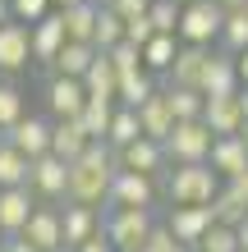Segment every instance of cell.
I'll return each instance as SVG.
<instances>
[{"label":"cell","instance_id":"1","mask_svg":"<svg viewBox=\"0 0 248 252\" xmlns=\"http://www.w3.org/2000/svg\"><path fill=\"white\" fill-rule=\"evenodd\" d=\"M120 170L115 160V147L110 142H92L78 160H69V202H83V206H101L106 211V197H110V179Z\"/></svg>","mask_w":248,"mask_h":252},{"label":"cell","instance_id":"2","mask_svg":"<svg viewBox=\"0 0 248 252\" xmlns=\"http://www.w3.org/2000/svg\"><path fill=\"white\" fill-rule=\"evenodd\" d=\"M221 174L212 170V160H188V165L166 170V197L170 206H212L221 192Z\"/></svg>","mask_w":248,"mask_h":252},{"label":"cell","instance_id":"3","mask_svg":"<svg viewBox=\"0 0 248 252\" xmlns=\"http://www.w3.org/2000/svg\"><path fill=\"white\" fill-rule=\"evenodd\" d=\"M152 229H156V220L142 206H106L101 211V234L115 243V252H142Z\"/></svg>","mask_w":248,"mask_h":252},{"label":"cell","instance_id":"4","mask_svg":"<svg viewBox=\"0 0 248 252\" xmlns=\"http://www.w3.org/2000/svg\"><path fill=\"white\" fill-rule=\"evenodd\" d=\"M221 23H225V9L216 0H188L179 9V41H188V46H216L221 41Z\"/></svg>","mask_w":248,"mask_h":252},{"label":"cell","instance_id":"5","mask_svg":"<svg viewBox=\"0 0 248 252\" xmlns=\"http://www.w3.org/2000/svg\"><path fill=\"white\" fill-rule=\"evenodd\" d=\"M216 133L207 128V120H175L170 138H166V156L170 165H188V160H207L212 156Z\"/></svg>","mask_w":248,"mask_h":252},{"label":"cell","instance_id":"6","mask_svg":"<svg viewBox=\"0 0 248 252\" xmlns=\"http://www.w3.org/2000/svg\"><path fill=\"white\" fill-rule=\"evenodd\" d=\"M28 188L37 192V202H69V160L65 156H37L33 174H28Z\"/></svg>","mask_w":248,"mask_h":252},{"label":"cell","instance_id":"7","mask_svg":"<svg viewBox=\"0 0 248 252\" xmlns=\"http://www.w3.org/2000/svg\"><path fill=\"white\" fill-rule=\"evenodd\" d=\"M156 192H161L156 174H142V170H115L106 206H142V211H152V206H156Z\"/></svg>","mask_w":248,"mask_h":252},{"label":"cell","instance_id":"8","mask_svg":"<svg viewBox=\"0 0 248 252\" xmlns=\"http://www.w3.org/2000/svg\"><path fill=\"white\" fill-rule=\"evenodd\" d=\"M23 239L33 243L37 252L65 248V220H60V206H55V202H37V211L28 216V225H23Z\"/></svg>","mask_w":248,"mask_h":252},{"label":"cell","instance_id":"9","mask_svg":"<svg viewBox=\"0 0 248 252\" xmlns=\"http://www.w3.org/2000/svg\"><path fill=\"white\" fill-rule=\"evenodd\" d=\"M33 64V23H0V73H19Z\"/></svg>","mask_w":248,"mask_h":252},{"label":"cell","instance_id":"10","mask_svg":"<svg viewBox=\"0 0 248 252\" xmlns=\"http://www.w3.org/2000/svg\"><path fill=\"white\" fill-rule=\"evenodd\" d=\"M115 160H120V170H142V174H156V179L170 170L166 142L147 138V133H142V138H134L129 147H120V152H115Z\"/></svg>","mask_w":248,"mask_h":252},{"label":"cell","instance_id":"11","mask_svg":"<svg viewBox=\"0 0 248 252\" xmlns=\"http://www.w3.org/2000/svg\"><path fill=\"white\" fill-rule=\"evenodd\" d=\"M83 106H87L83 78H60V73H51V83H46V115L51 120H78Z\"/></svg>","mask_w":248,"mask_h":252},{"label":"cell","instance_id":"12","mask_svg":"<svg viewBox=\"0 0 248 252\" xmlns=\"http://www.w3.org/2000/svg\"><path fill=\"white\" fill-rule=\"evenodd\" d=\"M212 225H216V211H212V206H170V216H166V229H170L188 252L198 248V239H202Z\"/></svg>","mask_w":248,"mask_h":252},{"label":"cell","instance_id":"13","mask_svg":"<svg viewBox=\"0 0 248 252\" xmlns=\"http://www.w3.org/2000/svg\"><path fill=\"white\" fill-rule=\"evenodd\" d=\"M60 220H65V248H78V243H87V239L101 234V206L65 202L60 206Z\"/></svg>","mask_w":248,"mask_h":252},{"label":"cell","instance_id":"14","mask_svg":"<svg viewBox=\"0 0 248 252\" xmlns=\"http://www.w3.org/2000/svg\"><path fill=\"white\" fill-rule=\"evenodd\" d=\"M33 211H37V192L28 184L23 188H0V229H5V239L9 234H23Z\"/></svg>","mask_w":248,"mask_h":252},{"label":"cell","instance_id":"15","mask_svg":"<svg viewBox=\"0 0 248 252\" xmlns=\"http://www.w3.org/2000/svg\"><path fill=\"white\" fill-rule=\"evenodd\" d=\"M198 92L202 96H235L239 92V69H235V55H230V51H212Z\"/></svg>","mask_w":248,"mask_h":252},{"label":"cell","instance_id":"16","mask_svg":"<svg viewBox=\"0 0 248 252\" xmlns=\"http://www.w3.org/2000/svg\"><path fill=\"white\" fill-rule=\"evenodd\" d=\"M5 133H9V142L19 147L28 160H37V156L51 152V120H41V115H23V120L14 128H5Z\"/></svg>","mask_w":248,"mask_h":252},{"label":"cell","instance_id":"17","mask_svg":"<svg viewBox=\"0 0 248 252\" xmlns=\"http://www.w3.org/2000/svg\"><path fill=\"white\" fill-rule=\"evenodd\" d=\"M202 120H207V128L216 133V138H235V133H244V106H239V92L235 96H207V110H202Z\"/></svg>","mask_w":248,"mask_h":252},{"label":"cell","instance_id":"18","mask_svg":"<svg viewBox=\"0 0 248 252\" xmlns=\"http://www.w3.org/2000/svg\"><path fill=\"white\" fill-rule=\"evenodd\" d=\"M207 60H212V46H188L179 41V55H175V64L161 83H175V87H198L202 73H207Z\"/></svg>","mask_w":248,"mask_h":252},{"label":"cell","instance_id":"19","mask_svg":"<svg viewBox=\"0 0 248 252\" xmlns=\"http://www.w3.org/2000/svg\"><path fill=\"white\" fill-rule=\"evenodd\" d=\"M207 160H212V170L230 184V179H239V174L248 170V142L239 138V133H235V138H216Z\"/></svg>","mask_w":248,"mask_h":252},{"label":"cell","instance_id":"20","mask_svg":"<svg viewBox=\"0 0 248 252\" xmlns=\"http://www.w3.org/2000/svg\"><path fill=\"white\" fill-rule=\"evenodd\" d=\"M65 23H60V9H51L41 23H33V64H51L65 46Z\"/></svg>","mask_w":248,"mask_h":252},{"label":"cell","instance_id":"21","mask_svg":"<svg viewBox=\"0 0 248 252\" xmlns=\"http://www.w3.org/2000/svg\"><path fill=\"white\" fill-rule=\"evenodd\" d=\"M87 147H92V138H87V128L78 120H51V152L65 156V160H78Z\"/></svg>","mask_w":248,"mask_h":252},{"label":"cell","instance_id":"22","mask_svg":"<svg viewBox=\"0 0 248 252\" xmlns=\"http://www.w3.org/2000/svg\"><path fill=\"white\" fill-rule=\"evenodd\" d=\"M92 60H97L92 41H65L60 55L51 60V73H60V78H83V73L92 69Z\"/></svg>","mask_w":248,"mask_h":252},{"label":"cell","instance_id":"23","mask_svg":"<svg viewBox=\"0 0 248 252\" xmlns=\"http://www.w3.org/2000/svg\"><path fill=\"white\" fill-rule=\"evenodd\" d=\"M138 124H142V133H147V138H156V142H166V138H170V128H175V110H170V101H166V87L147 101V106H138Z\"/></svg>","mask_w":248,"mask_h":252},{"label":"cell","instance_id":"24","mask_svg":"<svg viewBox=\"0 0 248 252\" xmlns=\"http://www.w3.org/2000/svg\"><path fill=\"white\" fill-rule=\"evenodd\" d=\"M97 14H101V5H97V0H78V5L60 9L65 37H69V41H92V32H97Z\"/></svg>","mask_w":248,"mask_h":252},{"label":"cell","instance_id":"25","mask_svg":"<svg viewBox=\"0 0 248 252\" xmlns=\"http://www.w3.org/2000/svg\"><path fill=\"white\" fill-rule=\"evenodd\" d=\"M83 87H87V96H115V101H120V69L110 64L106 51H97L92 69L83 73Z\"/></svg>","mask_w":248,"mask_h":252},{"label":"cell","instance_id":"26","mask_svg":"<svg viewBox=\"0 0 248 252\" xmlns=\"http://www.w3.org/2000/svg\"><path fill=\"white\" fill-rule=\"evenodd\" d=\"M156 92H161V83H156V73H147V69L120 73V106L138 110V106H147V101H152Z\"/></svg>","mask_w":248,"mask_h":252},{"label":"cell","instance_id":"27","mask_svg":"<svg viewBox=\"0 0 248 252\" xmlns=\"http://www.w3.org/2000/svg\"><path fill=\"white\" fill-rule=\"evenodd\" d=\"M175 55H179V37L175 32H156L147 46H142V69L156 73V78H166L170 64H175Z\"/></svg>","mask_w":248,"mask_h":252},{"label":"cell","instance_id":"28","mask_svg":"<svg viewBox=\"0 0 248 252\" xmlns=\"http://www.w3.org/2000/svg\"><path fill=\"white\" fill-rule=\"evenodd\" d=\"M115 106H120L115 96H87L78 124L87 128V138H92V142H106V128H110V120H115Z\"/></svg>","mask_w":248,"mask_h":252},{"label":"cell","instance_id":"29","mask_svg":"<svg viewBox=\"0 0 248 252\" xmlns=\"http://www.w3.org/2000/svg\"><path fill=\"white\" fill-rule=\"evenodd\" d=\"M28 174H33V160H28L5 133V142H0V188H23Z\"/></svg>","mask_w":248,"mask_h":252},{"label":"cell","instance_id":"30","mask_svg":"<svg viewBox=\"0 0 248 252\" xmlns=\"http://www.w3.org/2000/svg\"><path fill=\"white\" fill-rule=\"evenodd\" d=\"M166 87V101L175 110V120H202V110H207V96L198 92V87H175V83H161Z\"/></svg>","mask_w":248,"mask_h":252},{"label":"cell","instance_id":"31","mask_svg":"<svg viewBox=\"0 0 248 252\" xmlns=\"http://www.w3.org/2000/svg\"><path fill=\"white\" fill-rule=\"evenodd\" d=\"M216 46H221V51H230V55L248 51V5H244V9H225L221 41H216Z\"/></svg>","mask_w":248,"mask_h":252},{"label":"cell","instance_id":"32","mask_svg":"<svg viewBox=\"0 0 248 252\" xmlns=\"http://www.w3.org/2000/svg\"><path fill=\"white\" fill-rule=\"evenodd\" d=\"M212 211L221 225H239V220L248 216V197L235 188V184H221V192H216V202H212Z\"/></svg>","mask_w":248,"mask_h":252},{"label":"cell","instance_id":"33","mask_svg":"<svg viewBox=\"0 0 248 252\" xmlns=\"http://www.w3.org/2000/svg\"><path fill=\"white\" fill-rule=\"evenodd\" d=\"M134 138H142V124H138V110H129V106H115V120L106 128V142L120 152V147H129Z\"/></svg>","mask_w":248,"mask_h":252},{"label":"cell","instance_id":"34","mask_svg":"<svg viewBox=\"0 0 248 252\" xmlns=\"http://www.w3.org/2000/svg\"><path fill=\"white\" fill-rule=\"evenodd\" d=\"M23 115H28L23 87H19V83H9V78H0V128H14Z\"/></svg>","mask_w":248,"mask_h":252},{"label":"cell","instance_id":"35","mask_svg":"<svg viewBox=\"0 0 248 252\" xmlns=\"http://www.w3.org/2000/svg\"><path fill=\"white\" fill-rule=\"evenodd\" d=\"M120 41H124V19H120L110 5H101V14H97V32H92V46H97V51H110V46H120Z\"/></svg>","mask_w":248,"mask_h":252},{"label":"cell","instance_id":"36","mask_svg":"<svg viewBox=\"0 0 248 252\" xmlns=\"http://www.w3.org/2000/svg\"><path fill=\"white\" fill-rule=\"evenodd\" d=\"M193 252H239V234H235V225H221V220H216V225L198 239Z\"/></svg>","mask_w":248,"mask_h":252},{"label":"cell","instance_id":"37","mask_svg":"<svg viewBox=\"0 0 248 252\" xmlns=\"http://www.w3.org/2000/svg\"><path fill=\"white\" fill-rule=\"evenodd\" d=\"M179 0H152V23H156V32H175V37H179Z\"/></svg>","mask_w":248,"mask_h":252},{"label":"cell","instance_id":"38","mask_svg":"<svg viewBox=\"0 0 248 252\" xmlns=\"http://www.w3.org/2000/svg\"><path fill=\"white\" fill-rule=\"evenodd\" d=\"M156 37V23H152V14H138V19H124V41L129 46H147V41Z\"/></svg>","mask_w":248,"mask_h":252},{"label":"cell","instance_id":"39","mask_svg":"<svg viewBox=\"0 0 248 252\" xmlns=\"http://www.w3.org/2000/svg\"><path fill=\"white\" fill-rule=\"evenodd\" d=\"M51 9H55L51 0H9V14H14L19 23H41Z\"/></svg>","mask_w":248,"mask_h":252},{"label":"cell","instance_id":"40","mask_svg":"<svg viewBox=\"0 0 248 252\" xmlns=\"http://www.w3.org/2000/svg\"><path fill=\"white\" fill-rule=\"evenodd\" d=\"M106 55H110V64L120 69V73H134V69H142V51H138V46H129V41H120V46H110Z\"/></svg>","mask_w":248,"mask_h":252},{"label":"cell","instance_id":"41","mask_svg":"<svg viewBox=\"0 0 248 252\" xmlns=\"http://www.w3.org/2000/svg\"><path fill=\"white\" fill-rule=\"evenodd\" d=\"M142 252H188V248H184L179 239H175V234H170L166 225H156V229H152V239L142 243Z\"/></svg>","mask_w":248,"mask_h":252},{"label":"cell","instance_id":"42","mask_svg":"<svg viewBox=\"0 0 248 252\" xmlns=\"http://www.w3.org/2000/svg\"><path fill=\"white\" fill-rule=\"evenodd\" d=\"M110 9L120 14V19H138V14L152 9V0H110Z\"/></svg>","mask_w":248,"mask_h":252},{"label":"cell","instance_id":"43","mask_svg":"<svg viewBox=\"0 0 248 252\" xmlns=\"http://www.w3.org/2000/svg\"><path fill=\"white\" fill-rule=\"evenodd\" d=\"M74 252H115V243L106 239V234H97V239H87V243H78Z\"/></svg>","mask_w":248,"mask_h":252},{"label":"cell","instance_id":"44","mask_svg":"<svg viewBox=\"0 0 248 252\" xmlns=\"http://www.w3.org/2000/svg\"><path fill=\"white\" fill-rule=\"evenodd\" d=\"M0 252H37V248L28 243L23 234H9V239H5V248H0Z\"/></svg>","mask_w":248,"mask_h":252},{"label":"cell","instance_id":"45","mask_svg":"<svg viewBox=\"0 0 248 252\" xmlns=\"http://www.w3.org/2000/svg\"><path fill=\"white\" fill-rule=\"evenodd\" d=\"M235 69H239V87H248V51L235 55Z\"/></svg>","mask_w":248,"mask_h":252},{"label":"cell","instance_id":"46","mask_svg":"<svg viewBox=\"0 0 248 252\" xmlns=\"http://www.w3.org/2000/svg\"><path fill=\"white\" fill-rule=\"evenodd\" d=\"M235 234H239V252H248V216L235 225Z\"/></svg>","mask_w":248,"mask_h":252},{"label":"cell","instance_id":"47","mask_svg":"<svg viewBox=\"0 0 248 252\" xmlns=\"http://www.w3.org/2000/svg\"><path fill=\"white\" fill-rule=\"evenodd\" d=\"M230 184H235V188H239V192H244V197H248V170H244V174H239V179H230Z\"/></svg>","mask_w":248,"mask_h":252},{"label":"cell","instance_id":"48","mask_svg":"<svg viewBox=\"0 0 248 252\" xmlns=\"http://www.w3.org/2000/svg\"><path fill=\"white\" fill-rule=\"evenodd\" d=\"M216 5H221V9H244L248 0H216Z\"/></svg>","mask_w":248,"mask_h":252},{"label":"cell","instance_id":"49","mask_svg":"<svg viewBox=\"0 0 248 252\" xmlns=\"http://www.w3.org/2000/svg\"><path fill=\"white\" fill-rule=\"evenodd\" d=\"M14 14H9V0H0V23H9Z\"/></svg>","mask_w":248,"mask_h":252},{"label":"cell","instance_id":"50","mask_svg":"<svg viewBox=\"0 0 248 252\" xmlns=\"http://www.w3.org/2000/svg\"><path fill=\"white\" fill-rule=\"evenodd\" d=\"M239 106H244V115H248V87H239Z\"/></svg>","mask_w":248,"mask_h":252},{"label":"cell","instance_id":"51","mask_svg":"<svg viewBox=\"0 0 248 252\" xmlns=\"http://www.w3.org/2000/svg\"><path fill=\"white\" fill-rule=\"evenodd\" d=\"M51 5H55V9H69V5H78V0H51Z\"/></svg>","mask_w":248,"mask_h":252},{"label":"cell","instance_id":"52","mask_svg":"<svg viewBox=\"0 0 248 252\" xmlns=\"http://www.w3.org/2000/svg\"><path fill=\"white\" fill-rule=\"evenodd\" d=\"M239 138H244V142H248V120H244V133H239Z\"/></svg>","mask_w":248,"mask_h":252},{"label":"cell","instance_id":"53","mask_svg":"<svg viewBox=\"0 0 248 252\" xmlns=\"http://www.w3.org/2000/svg\"><path fill=\"white\" fill-rule=\"evenodd\" d=\"M0 248H5V229H0Z\"/></svg>","mask_w":248,"mask_h":252},{"label":"cell","instance_id":"54","mask_svg":"<svg viewBox=\"0 0 248 252\" xmlns=\"http://www.w3.org/2000/svg\"><path fill=\"white\" fill-rule=\"evenodd\" d=\"M55 252H74V248H55Z\"/></svg>","mask_w":248,"mask_h":252},{"label":"cell","instance_id":"55","mask_svg":"<svg viewBox=\"0 0 248 252\" xmlns=\"http://www.w3.org/2000/svg\"><path fill=\"white\" fill-rule=\"evenodd\" d=\"M97 5H110V0H97Z\"/></svg>","mask_w":248,"mask_h":252},{"label":"cell","instance_id":"56","mask_svg":"<svg viewBox=\"0 0 248 252\" xmlns=\"http://www.w3.org/2000/svg\"><path fill=\"white\" fill-rule=\"evenodd\" d=\"M179 5H188V0H179Z\"/></svg>","mask_w":248,"mask_h":252}]
</instances>
